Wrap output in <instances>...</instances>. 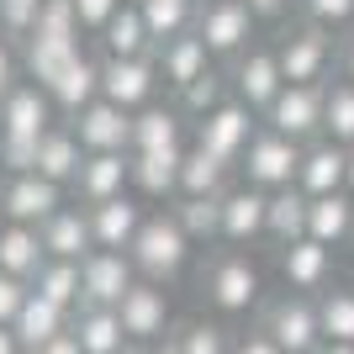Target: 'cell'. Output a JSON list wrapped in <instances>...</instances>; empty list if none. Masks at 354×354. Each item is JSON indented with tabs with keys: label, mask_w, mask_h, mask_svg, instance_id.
<instances>
[{
	"label": "cell",
	"mask_w": 354,
	"mask_h": 354,
	"mask_svg": "<svg viewBox=\"0 0 354 354\" xmlns=\"http://www.w3.org/2000/svg\"><path fill=\"white\" fill-rule=\"evenodd\" d=\"M0 185H6V169H0Z\"/></svg>",
	"instance_id": "cell-58"
},
{
	"label": "cell",
	"mask_w": 354,
	"mask_h": 354,
	"mask_svg": "<svg viewBox=\"0 0 354 354\" xmlns=\"http://www.w3.org/2000/svg\"><path fill=\"white\" fill-rule=\"evenodd\" d=\"M74 328V312H64V307H53V301H48V296H37L32 291L27 296V307H21V317H16V339H21V349H43V344H53L59 339V333H69Z\"/></svg>",
	"instance_id": "cell-29"
},
{
	"label": "cell",
	"mask_w": 354,
	"mask_h": 354,
	"mask_svg": "<svg viewBox=\"0 0 354 354\" xmlns=\"http://www.w3.org/2000/svg\"><path fill=\"white\" fill-rule=\"evenodd\" d=\"M74 339L85 354H122L127 349V328H122L117 307H80L74 312Z\"/></svg>",
	"instance_id": "cell-32"
},
{
	"label": "cell",
	"mask_w": 354,
	"mask_h": 354,
	"mask_svg": "<svg viewBox=\"0 0 354 354\" xmlns=\"http://www.w3.org/2000/svg\"><path fill=\"white\" fill-rule=\"evenodd\" d=\"M254 11V21H286L291 11H301V0H243Z\"/></svg>",
	"instance_id": "cell-47"
},
{
	"label": "cell",
	"mask_w": 354,
	"mask_h": 354,
	"mask_svg": "<svg viewBox=\"0 0 354 354\" xmlns=\"http://www.w3.org/2000/svg\"><path fill=\"white\" fill-rule=\"evenodd\" d=\"M0 138H6V127H0Z\"/></svg>",
	"instance_id": "cell-59"
},
{
	"label": "cell",
	"mask_w": 354,
	"mask_h": 354,
	"mask_svg": "<svg viewBox=\"0 0 354 354\" xmlns=\"http://www.w3.org/2000/svg\"><path fill=\"white\" fill-rule=\"evenodd\" d=\"M69 127H74V138L85 143V153H133V111H122V106H111V101L85 106Z\"/></svg>",
	"instance_id": "cell-15"
},
{
	"label": "cell",
	"mask_w": 354,
	"mask_h": 354,
	"mask_svg": "<svg viewBox=\"0 0 354 354\" xmlns=\"http://www.w3.org/2000/svg\"><path fill=\"white\" fill-rule=\"evenodd\" d=\"M307 238L323 243V249H339L354 238V196L339 191V196H317L312 201V217H307Z\"/></svg>",
	"instance_id": "cell-33"
},
{
	"label": "cell",
	"mask_w": 354,
	"mask_h": 354,
	"mask_svg": "<svg viewBox=\"0 0 354 354\" xmlns=\"http://www.w3.org/2000/svg\"><path fill=\"white\" fill-rule=\"evenodd\" d=\"M43 6L48 0H0V37L11 48H27L37 21H43Z\"/></svg>",
	"instance_id": "cell-42"
},
{
	"label": "cell",
	"mask_w": 354,
	"mask_h": 354,
	"mask_svg": "<svg viewBox=\"0 0 354 354\" xmlns=\"http://www.w3.org/2000/svg\"><path fill=\"white\" fill-rule=\"evenodd\" d=\"M0 354H27V349H21V339H16L11 328H0Z\"/></svg>",
	"instance_id": "cell-52"
},
{
	"label": "cell",
	"mask_w": 354,
	"mask_h": 354,
	"mask_svg": "<svg viewBox=\"0 0 354 354\" xmlns=\"http://www.w3.org/2000/svg\"><path fill=\"white\" fill-rule=\"evenodd\" d=\"M301 21H317V27H349L354 21V0H301Z\"/></svg>",
	"instance_id": "cell-44"
},
{
	"label": "cell",
	"mask_w": 354,
	"mask_h": 354,
	"mask_svg": "<svg viewBox=\"0 0 354 354\" xmlns=\"http://www.w3.org/2000/svg\"><path fill=\"white\" fill-rule=\"evenodd\" d=\"M317 354H354V344H333V339H323V349Z\"/></svg>",
	"instance_id": "cell-54"
},
{
	"label": "cell",
	"mask_w": 354,
	"mask_h": 354,
	"mask_svg": "<svg viewBox=\"0 0 354 354\" xmlns=\"http://www.w3.org/2000/svg\"><path fill=\"white\" fill-rule=\"evenodd\" d=\"M254 11L243 0H201V16H196V37L212 48V59L233 64L254 48Z\"/></svg>",
	"instance_id": "cell-7"
},
{
	"label": "cell",
	"mask_w": 354,
	"mask_h": 354,
	"mask_svg": "<svg viewBox=\"0 0 354 354\" xmlns=\"http://www.w3.org/2000/svg\"><path fill=\"white\" fill-rule=\"evenodd\" d=\"M191 238H185V227L175 222V212H148L143 233L133 238V265H138V281H153V286H175L180 275H185V265H191Z\"/></svg>",
	"instance_id": "cell-1"
},
{
	"label": "cell",
	"mask_w": 354,
	"mask_h": 354,
	"mask_svg": "<svg viewBox=\"0 0 354 354\" xmlns=\"http://www.w3.org/2000/svg\"><path fill=\"white\" fill-rule=\"evenodd\" d=\"M265 233H270V196L238 180L233 191L222 196V243L227 249H249Z\"/></svg>",
	"instance_id": "cell-13"
},
{
	"label": "cell",
	"mask_w": 354,
	"mask_h": 354,
	"mask_svg": "<svg viewBox=\"0 0 354 354\" xmlns=\"http://www.w3.org/2000/svg\"><path fill=\"white\" fill-rule=\"evenodd\" d=\"M201 296L217 317H243V312L259 307V270H254L249 254L238 249H217L201 265Z\"/></svg>",
	"instance_id": "cell-3"
},
{
	"label": "cell",
	"mask_w": 354,
	"mask_h": 354,
	"mask_svg": "<svg viewBox=\"0 0 354 354\" xmlns=\"http://www.w3.org/2000/svg\"><path fill=\"white\" fill-rule=\"evenodd\" d=\"M59 207H69V201H64V185H53V180H43V175H11L0 185V222L43 227Z\"/></svg>",
	"instance_id": "cell-11"
},
{
	"label": "cell",
	"mask_w": 354,
	"mask_h": 354,
	"mask_svg": "<svg viewBox=\"0 0 354 354\" xmlns=\"http://www.w3.org/2000/svg\"><path fill=\"white\" fill-rule=\"evenodd\" d=\"M0 127L6 138H27V143H43L53 127H59V106L37 80H21V85L0 101Z\"/></svg>",
	"instance_id": "cell-10"
},
{
	"label": "cell",
	"mask_w": 354,
	"mask_h": 354,
	"mask_svg": "<svg viewBox=\"0 0 354 354\" xmlns=\"http://www.w3.org/2000/svg\"><path fill=\"white\" fill-rule=\"evenodd\" d=\"M185 148H159V153H133V191L143 201H175Z\"/></svg>",
	"instance_id": "cell-23"
},
{
	"label": "cell",
	"mask_w": 354,
	"mask_h": 354,
	"mask_svg": "<svg viewBox=\"0 0 354 354\" xmlns=\"http://www.w3.org/2000/svg\"><path fill=\"white\" fill-rule=\"evenodd\" d=\"M32 354H85V349H80V339H74V328H69V333H59L53 344H43V349H32Z\"/></svg>",
	"instance_id": "cell-50"
},
{
	"label": "cell",
	"mask_w": 354,
	"mask_h": 354,
	"mask_svg": "<svg viewBox=\"0 0 354 354\" xmlns=\"http://www.w3.org/2000/svg\"><path fill=\"white\" fill-rule=\"evenodd\" d=\"M259 127H265V122L254 117L243 101H222L207 122H196V148H207L212 159H222V164H233V169H238Z\"/></svg>",
	"instance_id": "cell-9"
},
{
	"label": "cell",
	"mask_w": 354,
	"mask_h": 354,
	"mask_svg": "<svg viewBox=\"0 0 354 354\" xmlns=\"http://www.w3.org/2000/svg\"><path fill=\"white\" fill-rule=\"evenodd\" d=\"M175 344L185 354H233V339H227V328L212 323V317H185V323L169 328Z\"/></svg>",
	"instance_id": "cell-40"
},
{
	"label": "cell",
	"mask_w": 354,
	"mask_h": 354,
	"mask_svg": "<svg viewBox=\"0 0 354 354\" xmlns=\"http://www.w3.org/2000/svg\"><path fill=\"white\" fill-rule=\"evenodd\" d=\"M153 64H159V80L175 95H185V90L201 80V74H212V48L196 37V32H185V37H175V43H164L159 53H153Z\"/></svg>",
	"instance_id": "cell-21"
},
{
	"label": "cell",
	"mask_w": 354,
	"mask_h": 354,
	"mask_svg": "<svg viewBox=\"0 0 354 354\" xmlns=\"http://www.w3.org/2000/svg\"><path fill=\"white\" fill-rule=\"evenodd\" d=\"M227 85H233V101H243L254 117L265 122L270 106L281 101V90H286V74H281V59H275V43H254L243 59L227 64Z\"/></svg>",
	"instance_id": "cell-6"
},
{
	"label": "cell",
	"mask_w": 354,
	"mask_h": 354,
	"mask_svg": "<svg viewBox=\"0 0 354 354\" xmlns=\"http://www.w3.org/2000/svg\"><path fill=\"white\" fill-rule=\"evenodd\" d=\"M349 196H354V148H349Z\"/></svg>",
	"instance_id": "cell-56"
},
{
	"label": "cell",
	"mask_w": 354,
	"mask_h": 354,
	"mask_svg": "<svg viewBox=\"0 0 354 354\" xmlns=\"http://www.w3.org/2000/svg\"><path fill=\"white\" fill-rule=\"evenodd\" d=\"M185 111L180 106H143L133 117V153H159V148H185Z\"/></svg>",
	"instance_id": "cell-28"
},
{
	"label": "cell",
	"mask_w": 354,
	"mask_h": 354,
	"mask_svg": "<svg viewBox=\"0 0 354 354\" xmlns=\"http://www.w3.org/2000/svg\"><path fill=\"white\" fill-rule=\"evenodd\" d=\"M43 233V249L48 259H69V265H85L95 254V233H90V212L74 201V207H59L53 217L37 227Z\"/></svg>",
	"instance_id": "cell-18"
},
{
	"label": "cell",
	"mask_w": 354,
	"mask_h": 354,
	"mask_svg": "<svg viewBox=\"0 0 354 354\" xmlns=\"http://www.w3.org/2000/svg\"><path fill=\"white\" fill-rule=\"evenodd\" d=\"M90 212V233H95V249H111V254H127L133 238L143 233L148 212L138 207L133 196H117V201H101V207H85Z\"/></svg>",
	"instance_id": "cell-20"
},
{
	"label": "cell",
	"mask_w": 354,
	"mask_h": 354,
	"mask_svg": "<svg viewBox=\"0 0 354 354\" xmlns=\"http://www.w3.org/2000/svg\"><path fill=\"white\" fill-rule=\"evenodd\" d=\"M122 6H143V0H122Z\"/></svg>",
	"instance_id": "cell-57"
},
{
	"label": "cell",
	"mask_w": 354,
	"mask_h": 354,
	"mask_svg": "<svg viewBox=\"0 0 354 354\" xmlns=\"http://www.w3.org/2000/svg\"><path fill=\"white\" fill-rule=\"evenodd\" d=\"M85 159H90V153H85V143L74 138L69 122H59V127L37 143V175L53 180V185H64V191H74V180H80Z\"/></svg>",
	"instance_id": "cell-24"
},
{
	"label": "cell",
	"mask_w": 354,
	"mask_h": 354,
	"mask_svg": "<svg viewBox=\"0 0 354 354\" xmlns=\"http://www.w3.org/2000/svg\"><path fill=\"white\" fill-rule=\"evenodd\" d=\"M133 185V153H90L80 180H74V201L80 207H101V201H117Z\"/></svg>",
	"instance_id": "cell-17"
},
{
	"label": "cell",
	"mask_w": 354,
	"mask_h": 354,
	"mask_svg": "<svg viewBox=\"0 0 354 354\" xmlns=\"http://www.w3.org/2000/svg\"><path fill=\"white\" fill-rule=\"evenodd\" d=\"M117 11H122V0H74V16H80V27L95 32V37L111 27V16H117Z\"/></svg>",
	"instance_id": "cell-46"
},
{
	"label": "cell",
	"mask_w": 354,
	"mask_h": 354,
	"mask_svg": "<svg viewBox=\"0 0 354 354\" xmlns=\"http://www.w3.org/2000/svg\"><path fill=\"white\" fill-rule=\"evenodd\" d=\"M85 37H48V32H37L27 48H21V64H27V80H37L43 90H53L59 85V74L69 69L80 53H85Z\"/></svg>",
	"instance_id": "cell-27"
},
{
	"label": "cell",
	"mask_w": 354,
	"mask_h": 354,
	"mask_svg": "<svg viewBox=\"0 0 354 354\" xmlns=\"http://www.w3.org/2000/svg\"><path fill=\"white\" fill-rule=\"evenodd\" d=\"M259 328L281 344L286 354H317L323 349V323H317V296L281 291L259 307Z\"/></svg>",
	"instance_id": "cell-4"
},
{
	"label": "cell",
	"mask_w": 354,
	"mask_h": 354,
	"mask_svg": "<svg viewBox=\"0 0 354 354\" xmlns=\"http://www.w3.org/2000/svg\"><path fill=\"white\" fill-rule=\"evenodd\" d=\"M148 21V37H153V53L164 43H175L185 32H196V16H201V0H143L138 6Z\"/></svg>",
	"instance_id": "cell-34"
},
{
	"label": "cell",
	"mask_w": 354,
	"mask_h": 354,
	"mask_svg": "<svg viewBox=\"0 0 354 354\" xmlns=\"http://www.w3.org/2000/svg\"><path fill=\"white\" fill-rule=\"evenodd\" d=\"M0 169H6V180L11 175H37V143H27V138H0Z\"/></svg>",
	"instance_id": "cell-43"
},
{
	"label": "cell",
	"mask_w": 354,
	"mask_h": 354,
	"mask_svg": "<svg viewBox=\"0 0 354 354\" xmlns=\"http://www.w3.org/2000/svg\"><path fill=\"white\" fill-rule=\"evenodd\" d=\"M122 354H153V344H127Z\"/></svg>",
	"instance_id": "cell-55"
},
{
	"label": "cell",
	"mask_w": 354,
	"mask_h": 354,
	"mask_svg": "<svg viewBox=\"0 0 354 354\" xmlns=\"http://www.w3.org/2000/svg\"><path fill=\"white\" fill-rule=\"evenodd\" d=\"M43 265H48L43 233H37V227H21V222H0V270L32 286Z\"/></svg>",
	"instance_id": "cell-26"
},
{
	"label": "cell",
	"mask_w": 354,
	"mask_h": 354,
	"mask_svg": "<svg viewBox=\"0 0 354 354\" xmlns=\"http://www.w3.org/2000/svg\"><path fill=\"white\" fill-rule=\"evenodd\" d=\"M233 354H286V349L270 339L265 328H254V333H238V339H233Z\"/></svg>",
	"instance_id": "cell-48"
},
{
	"label": "cell",
	"mask_w": 354,
	"mask_h": 354,
	"mask_svg": "<svg viewBox=\"0 0 354 354\" xmlns=\"http://www.w3.org/2000/svg\"><path fill=\"white\" fill-rule=\"evenodd\" d=\"M339 80H349V85H354V32H349V37H339Z\"/></svg>",
	"instance_id": "cell-51"
},
{
	"label": "cell",
	"mask_w": 354,
	"mask_h": 354,
	"mask_svg": "<svg viewBox=\"0 0 354 354\" xmlns=\"http://www.w3.org/2000/svg\"><path fill=\"white\" fill-rule=\"evenodd\" d=\"M159 64L153 59H101V101L122 106V111H143L153 106V90H159Z\"/></svg>",
	"instance_id": "cell-12"
},
{
	"label": "cell",
	"mask_w": 354,
	"mask_h": 354,
	"mask_svg": "<svg viewBox=\"0 0 354 354\" xmlns=\"http://www.w3.org/2000/svg\"><path fill=\"white\" fill-rule=\"evenodd\" d=\"M307 217H312V196L301 191V185L275 191L270 196V233H265V243H275V249L301 243V238H307Z\"/></svg>",
	"instance_id": "cell-30"
},
{
	"label": "cell",
	"mask_w": 354,
	"mask_h": 354,
	"mask_svg": "<svg viewBox=\"0 0 354 354\" xmlns=\"http://www.w3.org/2000/svg\"><path fill=\"white\" fill-rule=\"evenodd\" d=\"M101 48L106 59H153V37H148V21L138 6H122L111 16V27L101 32Z\"/></svg>",
	"instance_id": "cell-35"
},
{
	"label": "cell",
	"mask_w": 354,
	"mask_h": 354,
	"mask_svg": "<svg viewBox=\"0 0 354 354\" xmlns=\"http://www.w3.org/2000/svg\"><path fill=\"white\" fill-rule=\"evenodd\" d=\"M53 95V106H59V117L74 122L85 106L101 101V59H90V53H80V59L69 64V69L59 74V85L48 90Z\"/></svg>",
	"instance_id": "cell-25"
},
{
	"label": "cell",
	"mask_w": 354,
	"mask_h": 354,
	"mask_svg": "<svg viewBox=\"0 0 354 354\" xmlns=\"http://www.w3.org/2000/svg\"><path fill=\"white\" fill-rule=\"evenodd\" d=\"M323 138L354 148V85L349 80H328V117H323Z\"/></svg>",
	"instance_id": "cell-41"
},
{
	"label": "cell",
	"mask_w": 354,
	"mask_h": 354,
	"mask_svg": "<svg viewBox=\"0 0 354 354\" xmlns=\"http://www.w3.org/2000/svg\"><path fill=\"white\" fill-rule=\"evenodd\" d=\"M153 354H185V349H180V344H175V333H169V339H159V344H153Z\"/></svg>",
	"instance_id": "cell-53"
},
{
	"label": "cell",
	"mask_w": 354,
	"mask_h": 354,
	"mask_svg": "<svg viewBox=\"0 0 354 354\" xmlns=\"http://www.w3.org/2000/svg\"><path fill=\"white\" fill-rule=\"evenodd\" d=\"M275 59L286 85H328V69L339 64V37L317 21H291L275 37Z\"/></svg>",
	"instance_id": "cell-2"
},
{
	"label": "cell",
	"mask_w": 354,
	"mask_h": 354,
	"mask_svg": "<svg viewBox=\"0 0 354 354\" xmlns=\"http://www.w3.org/2000/svg\"><path fill=\"white\" fill-rule=\"evenodd\" d=\"M233 191V164L212 159L207 148H185V169H180V196H191V201H207V196H227ZM175 196V201H180Z\"/></svg>",
	"instance_id": "cell-31"
},
{
	"label": "cell",
	"mask_w": 354,
	"mask_h": 354,
	"mask_svg": "<svg viewBox=\"0 0 354 354\" xmlns=\"http://www.w3.org/2000/svg\"><path fill=\"white\" fill-rule=\"evenodd\" d=\"M296 185L317 201V196H339L349 191V148L333 143V138H317V143L307 148V159H301V175H296Z\"/></svg>",
	"instance_id": "cell-19"
},
{
	"label": "cell",
	"mask_w": 354,
	"mask_h": 354,
	"mask_svg": "<svg viewBox=\"0 0 354 354\" xmlns=\"http://www.w3.org/2000/svg\"><path fill=\"white\" fill-rule=\"evenodd\" d=\"M323 117H328V85H286L281 101L270 106L265 127L301 143V148H312L323 138Z\"/></svg>",
	"instance_id": "cell-8"
},
{
	"label": "cell",
	"mask_w": 354,
	"mask_h": 354,
	"mask_svg": "<svg viewBox=\"0 0 354 354\" xmlns=\"http://www.w3.org/2000/svg\"><path fill=\"white\" fill-rule=\"evenodd\" d=\"M222 101H233V85H227V69H212V74H201L185 95H175V106L185 111V122H207L212 111H217Z\"/></svg>",
	"instance_id": "cell-39"
},
{
	"label": "cell",
	"mask_w": 354,
	"mask_h": 354,
	"mask_svg": "<svg viewBox=\"0 0 354 354\" xmlns=\"http://www.w3.org/2000/svg\"><path fill=\"white\" fill-rule=\"evenodd\" d=\"M27 296H32L27 281H16V275L0 270V328H16V317H21V307H27Z\"/></svg>",
	"instance_id": "cell-45"
},
{
	"label": "cell",
	"mask_w": 354,
	"mask_h": 354,
	"mask_svg": "<svg viewBox=\"0 0 354 354\" xmlns=\"http://www.w3.org/2000/svg\"><path fill=\"white\" fill-rule=\"evenodd\" d=\"M80 275H85V307H122V296L138 286L133 254H111V249H95L80 265Z\"/></svg>",
	"instance_id": "cell-16"
},
{
	"label": "cell",
	"mask_w": 354,
	"mask_h": 354,
	"mask_svg": "<svg viewBox=\"0 0 354 354\" xmlns=\"http://www.w3.org/2000/svg\"><path fill=\"white\" fill-rule=\"evenodd\" d=\"M21 85V69H16V53H11V43L0 37V101L11 95V90Z\"/></svg>",
	"instance_id": "cell-49"
},
{
	"label": "cell",
	"mask_w": 354,
	"mask_h": 354,
	"mask_svg": "<svg viewBox=\"0 0 354 354\" xmlns=\"http://www.w3.org/2000/svg\"><path fill=\"white\" fill-rule=\"evenodd\" d=\"M32 291L48 296V301L64 307V312H80V307H85V275H80V265H69V259H48V265L37 270Z\"/></svg>",
	"instance_id": "cell-36"
},
{
	"label": "cell",
	"mask_w": 354,
	"mask_h": 354,
	"mask_svg": "<svg viewBox=\"0 0 354 354\" xmlns=\"http://www.w3.org/2000/svg\"><path fill=\"white\" fill-rule=\"evenodd\" d=\"M317 323H323V339L354 344V286H328L317 296Z\"/></svg>",
	"instance_id": "cell-38"
},
{
	"label": "cell",
	"mask_w": 354,
	"mask_h": 354,
	"mask_svg": "<svg viewBox=\"0 0 354 354\" xmlns=\"http://www.w3.org/2000/svg\"><path fill=\"white\" fill-rule=\"evenodd\" d=\"M301 159H307V148H301V143H291V138L259 127L254 143H249V153H243V164H238V175H243V185L275 196V191H286V185H296Z\"/></svg>",
	"instance_id": "cell-5"
},
{
	"label": "cell",
	"mask_w": 354,
	"mask_h": 354,
	"mask_svg": "<svg viewBox=\"0 0 354 354\" xmlns=\"http://www.w3.org/2000/svg\"><path fill=\"white\" fill-rule=\"evenodd\" d=\"M117 317H122V328H127L133 344H159V339H169V328H175L169 323V296L153 281H138L133 291L122 296Z\"/></svg>",
	"instance_id": "cell-14"
},
{
	"label": "cell",
	"mask_w": 354,
	"mask_h": 354,
	"mask_svg": "<svg viewBox=\"0 0 354 354\" xmlns=\"http://www.w3.org/2000/svg\"><path fill=\"white\" fill-rule=\"evenodd\" d=\"M175 222L185 227L191 243H222V196H207V201H191V196H180L169 201Z\"/></svg>",
	"instance_id": "cell-37"
},
{
	"label": "cell",
	"mask_w": 354,
	"mask_h": 354,
	"mask_svg": "<svg viewBox=\"0 0 354 354\" xmlns=\"http://www.w3.org/2000/svg\"><path fill=\"white\" fill-rule=\"evenodd\" d=\"M281 275H286V286H291V291L323 296L328 286H333V249H323V243L301 238V243L281 249Z\"/></svg>",
	"instance_id": "cell-22"
}]
</instances>
